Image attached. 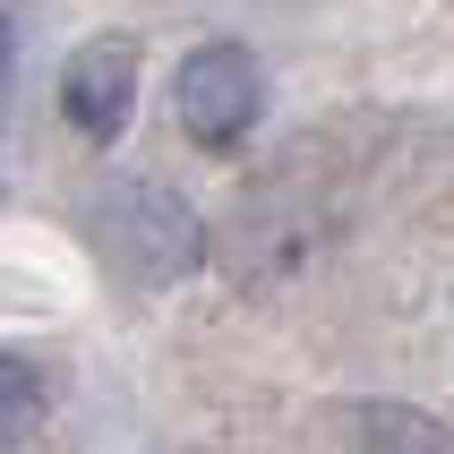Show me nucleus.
Returning a JSON list of instances; mask_svg holds the SVG:
<instances>
[{"instance_id":"1","label":"nucleus","mask_w":454,"mask_h":454,"mask_svg":"<svg viewBox=\"0 0 454 454\" xmlns=\"http://www.w3.org/2000/svg\"><path fill=\"white\" fill-rule=\"evenodd\" d=\"M86 249L121 283L172 292V283H189L206 266V223L172 180H103L86 198Z\"/></svg>"},{"instance_id":"2","label":"nucleus","mask_w":454,"mask_h":454,"mask_svg":"<svg viewBox=\"0 0 454 454\" xmlns=\"http://www.w3.org/2000/svg\"><path fill=\"white\" fill-rule=\"evenodd\" d=\"M172 112H180V137L206 146V154L249 146L257 121H266V69H257V51L231 43V35L198 43V51L172 69Z\"/></svg>"},{"instance_id":"3","label":"nucleus","mask_w":454,"mask_h":454,"mask_svg":"<svg viewBox=\"0 0 454 454\" xmlns=\"http://www.w3.org/2000/svg\"><path fill=\"white\" fill-rule=\"evenodd\" d=\"M129 112H137V43H129V35L77 43L69 69H60V121H69L77 137H95V146H112L129 129Z\"/></svg>"},{"instance_id":"4","label":"nucleus","mask_w":454,"mask_h":454,"mask_svg":"<svg viewBox=\"0 0 454 454\" xmlns=\"http://www.w3.org/2000/svg\"><path fill=\"white\" fill-rule=\"evenodd\" d=\"M43 411H51V378H43V360L0 352V454L26 446V437L43 429Z\"/></svg>"},{"instance_id":"5","label":"nucleus","mask_w":454,"mask_h":454,"mask_svg":"<svg viewBox=\"0 0 454 454\" xmlns=\"http://www.w3.org/2000/svg\"><path fill=\"white\" fill-rule=\"evenodd\" d=\"M9 69H18V26H9V9H0V112H9Z\"/></svg>"}]
</instances>
